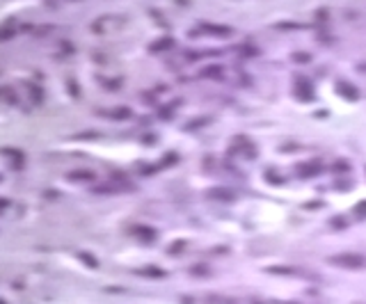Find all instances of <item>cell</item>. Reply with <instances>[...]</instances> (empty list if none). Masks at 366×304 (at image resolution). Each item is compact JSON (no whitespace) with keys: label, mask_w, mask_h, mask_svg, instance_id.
Segmentation results:
<instances>
[{"label":"cell","mask_w":366,"mask_h":304,"mask_svg":"<svg viewBox=\"0 0 366 304\" xmlns=\"http://www.w3.org/2000/svg\"><path fill=\"white\" fill-rule=\"evenodd\" d=\"M330 263L341 265V268H364L366 258L360 256V254H341V256H332Z\"/></svg>","instance_id":"obj_1"}]
</instances>
